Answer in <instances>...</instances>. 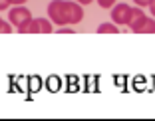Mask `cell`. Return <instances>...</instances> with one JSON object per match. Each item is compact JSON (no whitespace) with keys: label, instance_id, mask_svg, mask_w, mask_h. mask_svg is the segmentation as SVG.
<instances>
[{"label":"cell","instance_id":"cell-1","mask_svg":"<svg viewBox=\"0 0 155 121\" xmlns=\"http://www.w3.org/2000/svg\"><path fill=\"white\" fill-rule=\"evenodd\" d=\"M48 18L56 26H68V22H66V0H52L48 6Z\"/></svg>","mask_w":155,"mask_h":121},{"label":"cell","instance_id":"cell-2","mask_svg":"<svg viewBox=\"0 0 155 121\" xmlns=\"http://www.w3.org/2000/svg\"><path fill=\"white\" fill-rule=\"evenodd\" d=\"M131 12H133V8H131L129 4L111 6V20H114V24H119V26H127L129 20H131Z\"/></svg>","mask_w":155,"mask_h":121},{"label":"cell","instance_id":"cell-3","mask_svg":"<svg viewBox=\"0 0 155 121\" xmlns=\"http://www.w3.org/2000/svg\"><path fill=\"white\" fill-rule=\"evenodd\" d=\"M84 18V8L82 4H78L76 0H66V22H68V26H72V24H80Z\"/></svg>","mask_w":155,"mask_h":121},{"label":"cell","instance_id":"cell-4","mask_svg":"<svg viewBox=\"0 0 155 121\" xmlns=\"http://www.w3.org/2000/svg\"><path fill=\"white\" fill-rule=\"evenodd\" d=\"M8 18H10V24L12 26H16L18 28L22 22H26V20H30L32 18V14H30V10L26 8V6H14L12 10H10V14H8Z\"/></svg>","mask_w":155,"mask_h":121},{"label":"cell","instance_id":"cell-5","mask_svg":"<svg viewBox=\"0 0 155 121\" xmlns=\"http://www.w3.org/2000/svg\"><path fill=\"white\" fill-rule=\"evenodd\" d=\"M145 12H143L141 8H133V12H131V20H129V30L133 32V34H139L141 32V28H143V24H145Z\"/></svg>","mask_w":155,"mask_h":121},{"label":"cell","instance_id":"cell-6","mask_svg":"<svg viewBox=\"0 0 155 121\" xmlns=\"http://www.w3.org/2000/svg\"><path fill=\"white\" fill-rule=\"evenodd\" d=\"M28 34H52V22L46 18H32Z\"/></svg>","mask_w":155,"mask_h":121},{"label":"cell","instance_id":"cell-7","mask_svg":"<svg viewBox=\"0 0 155 121\" xmlns=\"http://www.w3.org/2000/svg\"><path fill=\"white\" fill-rule=\"evenodd\" d=\"M97 34H119V28L117 24H101L100 28H97Z\"/></svg>","mask_w":155,"mask_h":121},{"label":"cell","instance_id":"cell-8","mask_svg":"<svg viewBox=\"0 0 155 121\" xmlns=\"http://www.w3.org/2000/svg\"><path fill=\"white\" fill-rule=\"evenodd\" d=\"M139 34H155V18H145V24Z\"/></svg>","mask_w":155,"mask_h":121},{"label":"cell","instance_id":"cell-9","mask_svg":"<svg viewBox=\"0 0 155 121\" xmlns=\"http://www.w3.org/2000/svg\"><path fill=\"white\" fill-rule=\"evenodd\" d=\"M30 22H32V18L20 24V26H18V34H28V32H30Z\"/></svg>","mask_w":155,"mask_h":121},{"label":"cell","instance_id":"cell-10","mask_svg":"<svg viewBox=\"0 0 155 121\" xmlns=\"http://www.w3.org/2000/svg\"><path fill=\"white\" fill-rule=\"evenodd\" d=\"M0 34H12V24L2 20V24H0Z\"/></svg>","mask_w":155,"mask_h":121},{"label":"cell","instance_id":"cell-11","mask_svg":"<svg viewBox=\"0 0 155 121\" xmlns=\"http://www.w3.org/2000/svg\"><path fill=\"white\" fill-rule=\"evenodd\" d=\"M114 2H115V0H97V4H100L101 8H111Z\"/></svg>","mask_w":155,"mask_h":121},{"label":"cell","instance_id":"cell-12","mask_svg":"<svg viewBox=\"0 0 155 121\" xmlns=\"http://www.w3.org/2000/svg\"><path fill=\"white\" fill-rule=\"evenodd\" d=\"M58 34H74V30H72V28H66V26H60Z\"/></svg>","mask_w":155,"mask_h":121},{"label":"cell","instance_id":"cell-13","mask_svg":"<svg viewBox=\"0 0 155 121\" xmlns=\"http://www.w3.org/2000/svg\"><path fill=\"white\" fill-rule=\"evenodd\" d=\"M137 6H149L151 4V0H133Z\"/></svg>","mask_w":155,"mask_h":121},{"label":"cell","instance_id":"cell-14","mask_svg":"<svg viewBox=\"0 0 155 121\" xmlns=\"http://www.w3.org/2000/svg\"><path fill=\"white\" fill-rule=\"evenodd\" d=\"M10 4V0H0V10H6Z\"/></svg>","mask_w":155,"mask_h":121},{"label":"cell","instance_id":"cell-15","mask_svg":"<svg viewBox=\"0 0 155 121\" xmlns=\"http://www.w3.org/2000/svg\"><path fill=\"white\" fill-rule=\"evenodd\" d=\"M26 0H10V4H14V6H22Z\"/></svg>","mask_w":155,"mask_h":121},{"label":"cell","instance_id":"cell-16","mask_svg":"<svg viewBox=\"0 0 155 121\" xmlns=\"http://www.w3.org/2000/svg\"><path fill=\"white\" fill-rule=\"evenodd\" d=\"M151 16H153V18H155V0H151Z\"/></svg>","mask_w":155,"mask_h":121},{"label":"cell","instance_id":"cell-17","mask_svg":"<svg viewBox=\"0 0 155 121\" xmlns=\"http://www.w3.org/2000/svg\"><path fill=\"white\" fill-rule=\"evenodd\" d=\"M76 2H78V4H90V2H94V0H76Z\"/></svg>","mask_w":155,"mask_h":121},{"label":"cell","instance_id":"cell-18","mask_svg":"<svg viewBox=\"0 0 155 121\" xmlns=\"http://www.w3.org/2000/svg\"><path fill=\"white\" fill-rule=\"evenodd\" d=\"M0 24H2V18H0Z\"/></svg>","mask_w":155,"mask_h":121}]
</instances>
